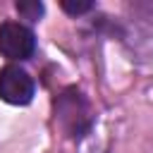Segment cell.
<instances>
[{
    "label": "cell",
    "mask_w": 153,
    "mask_h": 153,
    "mask_svg": "<svg viewBox=\"0 0 153 153\" xmlns=\"http://www.w3.org/2000/svg\"><path fill=\"white\" fill-rule=\"evenodd\" d=\"M53 108H55V124L67 139H81L84 134H88L93 124V110L79 88L74 86L65 88L55 98Z\"/></svg>",
    "instance_id": "6da1fadb"
},
{
    "label": "cell",
    "mask_w": 153,
    "mask_h": 153,
    "mask_svg": "<svg viewBox=\"0 0 153 153\" xmlns=\"http://www.w3.org/2000/svg\"><path fill=\"white\" fill-rule=\"evenodd\" d=\"M36 50V36L29 26L19 22H5L0 24V55L7 60L22 62L29 60Z\"/></svg>",
    "instance_id": "7a4b0ae2"
},
{
    "label": "cell",
    "mask_w": 153,
    "mask_h": 153,
    "mask_svg": "<svg viewBox=\"0 0 153 153\" xmlns=\"http://www.w3.org/2000/svg\"><path fill=\"white\" fill-rule=\"evenodd\" d=\"M33 91H36L33 79L19 65H5L0 69V98L5 103H10V105H26V103H31Z\"/></svg>",
    "instance_id": "3957f363"
},
{
    "label": "cell",
    "mask_w": 153,
    "mask_h": 153,
    "mask_svg": "<svg viewBox=\"0 0 153 153\" xmlns=\"http://www.w3.org/2000/svg\"><path fill=\"white\" fill-rule=\"evenodd\" d=\"M17 12L29 22H38L43 14V5L38 0H22V2H17Z\"/></svg>",
    "instance_id": "277c9868"
},
{
    "label": "cell",
    "mask_w": 153,
    "mask_h": 153,
    "mask_svg": "<svg viewBox=\"0 0 153 153\" xmlns=\"http://www.w3.org/2000/svg\"><path fill=\"white\" fill-rule=\"evenodd\" d=\"M60 7H62L67 14H72V17H79V14H86V12H91L96 5H93L91 0H81V2H74V0H62V2H60Z\"/></svg>",
    "instance_id": "5b68a950"
}]
</instances>
